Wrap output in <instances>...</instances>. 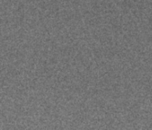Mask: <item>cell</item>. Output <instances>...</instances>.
Returning a JSON list of instances; mask_svg holds the SVG:
<instances>
[]
</instances>
